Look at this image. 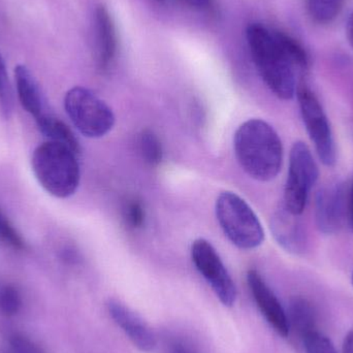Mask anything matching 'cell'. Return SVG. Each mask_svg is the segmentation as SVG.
Returning a JSON list of instances; mask_svg holds the SVG:
<instances>
[{"mask_svg":"<svg viewBox=\"0 0 353 353\" xmlns=\"http://www.w3.org/2000/svg\"><path fill=\"white\" fill-rule=\"evenodd\" d=\"M246 39L253 63L270 90L282 101H290L298 88L296 76L305 74L310 58L302 43L292 35L251 23Z\"/></svg>","mask_w":353,"mask_h":353,"instance_id":"6da1fadb","label":"cell"},{"mask_svg":"<svg viewBox=\"0 0 353 353\" xmlns=\"http://www.w3.org/2000/svg\"><path fill=\"white\" fill-rule=\"evenodd\" d=\"M347 217L353 230V180L352 184H350V190H348Z\"/></svg>","mask_w":353,"mask_h":353,"instance_id":"484cf974","label":"cell"},{"mask_svg":"<svg viewBox=\"0 0 353 353\" xmlns=\"http://www.w3.org/2000/svg\"><path fill=\"white\" fill-rule=\"evenodd\" d=\"M184 1L194 8H205V6H209L213 0H184Z\"/></svg>","mask_w":353,"mask_h":353,"instance_id":"f1b7e54d","label":"cell"},{"mask_svg":"<svg viewBox=\"0 0 353 353\" xmlns=\"http://www.w3.org/2000/svg\"><path fill=\"white\" fill-rule=\"evenodd\" d=\"M346 35H347L348 41L353 49V12L350 14L347 24H346Z\"/></svg>","mask_w":353,"mask_h":353,"instance_id":"83f0119b","label":"cell"},{"mask_svg":"<svg viewBox=\"0 0 353 353\" xmlns=\"http://www.w3.org/2000/svg\"><path fill=\"white\" fill-rule=\"evenodd\" d=\"M0 238L17 250H22L25 247L20 234L1 212H0Z\"/></svg>","mask_w":353,"mask_h":353,"instance_id":"603a6c76","label":"cell"},{"mask_svg":"<svg viewBox=\"0 0 353 353\" xmlns=\"http://www.w3.org/2000/svg\"><path fill=\"white\" fill-rule=\"evenodd\" d=\"M78 153L60 143L48 141L37 146L31 167L37 182L52 196L68 199L80 185Z\"/></svg>","mask_w":353,"mask_h":353,"instance_id":"3957f363","label":"cell"},{"mask_svg":"<svg viewBox=\"0 0 353 353\" xmlns=\"http://www.w3.org/2000/svg\"><path fill=\"white\" fill-rule=\"evenodd\" d=\"M319 169L309 147L296 142L290 154L288 178L284 188L283 205L296 215L304 212L309 195L319 181Z\"/></svg>","mask_w":353,"mask_h":353,"instance_id":"8992f818","label":"cell"},{"mask_svg":"<svg viewBox=\"0 0 353 353\" xmlns=\"http://www.w3.org/2000/svg\"><path fill=\"white\" fill-rule=\"evenodd\" d=\"M247 283L265 321L280 336L288 337L290 331L288 313L261 274L250 270L247 273Z\"/></svg>","mask_w":353,"mask_h":353,"instance_id":"30bf717a","label":"cell"},{"mask_svg":"<svg viewBox=\"0 0 353 353\" xmlns=\"http://www.w3.org/2000/svg\"><path fill=\"white\" fill-rule=\"evenodd\" d=\"M191 259L224 306L236 302V288L221 257L209 241L197 239L191 245Z\"/></svg>","mask_w":353,"mask_h":353,"instance_id":"ba28073f","label":"cell"},{"mask_svg":"<svg viewBox=\"0 0 353 353\" xmlns=\"http://www.w3.org/2000/svg\"><path fill=\"white\" fill-rule=\"evenodd\" d=\"M39 132L49 139V141L66 145L74 152L80 154L81 147L78 139L74 136L70 128L59 118L56 117L51 112L35 120Z\"/></svg>","mask_w":353,"mask_h":353,"instance_id":"2e32d148","label":"cell"},{"mask_svg":"<svg viewBox=\"0 0 353 353\" xmlns=\"http://www.w3.org/2000/svg\"><path fill=\"white\" fill-rule=\"evenodd\" d=\"M303 122L319 159L327 167L337 161V149L329 118L319 97L304 82L298 84L296 92Z\"/></svg>","mask_w":353,"mask_h":353,"instance_id":"52a82bcc","label":"cell"},{"mask_svg":"<svg viewBox=\"0 0 353 353\" xmlns=\"http://www.w3.org/2000/svg\"><path fill=\"white\" fill-rule=\"evenodd\" d=\"M107 308L114 323L122 329L137 348L142 352L154 350L157 343V336L140 315L119 301L110 300Z\"/></svg>","mask_w":353,"mask_h":353,"instance_id":"4fadbf2b","label":"cell"},{"mask_svg":"<svg viewBox=\"0 0 353 353\" xmlns=\"http://www.w3.org/2000/svg\"><path fill=\"white\" fill-rule=\"evenodd\" d=\"M123 219L126 225L132 230L143 228L146 221V210L142 201L138 199H130L123 207Z\"/></svg>","mask_w":353,"mask_h":353,"instance_id":"ffe728a7","label":"cell"},{"mask_svg":"<svg viewBox=\"0 0 353 353\" xmlns=\"http://www.w3.org/2000/svg\"><path fill=\"white\" fill-rule=\"evenodd\" d=\"M288 319L290 329L301 338L317 331V315L314 306L303 296L292 299L288 306Z\"/></svg>","mask_w":353,"mask_h":353,"instance_id":"9a60e30c","label":"cell"},{"mask_svg":"<svg viewBox=\"0 0 353 353\" xmlns=\"http://www.w3.org/2000/svg\"><path fill=\"white\" fill-rule=\"evenodd\" d=\"M21 308V296L14 286L8 285L0 292V309L4 314L12 316Z\"/></svg>","mask_w":353,"mask_h":353,"instance_id":"7402d4cb","label":"cell"},{"mask_svg":"<svg viewBox=\"0 0 353 353\" xmlns=\"http://www.w3.org/2000/svg\"><path fill=\"white\" fill-rule=\"evenodd\" d=\"M167 353H197L195 348L183 340H173L167 347Z\"/></svg>","mask_w":353,"mask_h":353,"instance_id":"d4e9b609","label":"cell"},{"mask_svg":"<svg viewBox=\"0 0 353 353\" xmlns=\"http://www.w3.org/2000/svg\"><path fill=\"white\" fill-rule=\"evenodd\" d=\"M215 212L222 232L234 246L243 250H252L263 244L265 230L259 217L236 193H220Z\"/></svg>","mask_w":353,"mask_h":353,"instance_id":"277c9868","label":"cell"},{"mask_svg":"<svg viewBox=\"0 0 353 353\" xmlns=\"http://www.w3.org/2000/svg\"><path fill=\"white\" fill-rule=\"evenodd\" d=\"M352 284H353V273H352Z\"/></svg>","mask_w":353,"mask_h":353,"instance_id":"4dcf8cb0","label":"cell"},{"mask_svg":"<svg viewBox=\"0 0 353 353\" xmlns=\"http://www.w3.org/2000/svg\"><path fill=\"white\" fill-rule=\"evenodd\" d=\"M139 147L143 159L148 165L157 167L163 161V144L153 130H145L141 132Z\"/></svg>","mask_w":353,"mask_h":353,"instance_id":"ac0fdd59","label":"cell"},{"mask_svg":"<svg viewBox=\"0 0 353 353\" xmlns=\"http://www.w3.org/2000/svg\"><path fill=\"white\" fill-rule=\"evenodd\" d=\"M344 2L345 0H306L307 12L315 23L330 24L341 14Z\"/></svg>","mask_w":353,"mask_h":353,"instance_id":"e0dca14e","label":"cell"},{"mask_svg":"<svg viewBox=\"0 0 353 353\" xmlns=\"http://www.w3.org/2000/svg\"><path fill=\"white\" fill-rule=\"evenodd\" d=\"M64 109L74 128L86 138H103L115 125L113 110L85 87H74L66 92Z\"/></svg>","mask_w":353,"mask_h":353,"instance_id":"5b68a950","label":"cell"},{"mask_svg":"<svg viewBox=\"0 0 353 353\" xmlns=\"http://www.w3.org/2000/svg\"><path fill=\"white\" fill-rule=\"evenodd\" d=\"M271 232L274 239L286 252L303 254L307 250L308 236L300 215L288 211L283 203L274 212L271 218Z\"/></svg>","mask_w":353,"mask_h":353,"instance_id":"7c38bea8","label":"cell"},{"mask_svg":"<svg viewBox=\"0 0 353 353\" xmlns=\"http://www.w3.org/2000/svg\"><path fill=\"white\" fill-rule=\"evenodd\" d=\"M10 345L12 353H45L34 342L20 334L10 337Z\"/></svg>","mask_w":353,"mask_h":353,"instance_id":"cb8c5ba5","label":"cell"},{"mask_svg":"<svg viewBox=\"0 0 353 353\" xmlns=\"http://www.w3.org/2000/svg\"><path fill=\"white\" fill-rule=\"evenodd\" d=\"M234 150L243 171L254 180L269 182L281 171V139L273 126L263 120H248L236 130Z\"/></svg>","mask_w":353,"mask_h":353,"instance_id":"7a4b0ae2","label":"cell"},{"mask_svg":"<svg viewBox=\"0 0 353 353\" xmlns=\"http://www.w3.org/2000/svg\"><path fill=\"white\" fill-rule=\"evenodd\" d=\"M302 340L306 353H337L333 342L321 332H313Z\"/></svg>","mask_w":353,"mask_h":353,"instance_id":"44dd1931","label":"cell"},{"mask_svg":"<svg viewBox=\"0 0 353 353\" xmlns=\"http://www.w3.org/2000/svg\"><path fill=\"white\" fill-rule=\"evenodd\" d=\"M348 191L343 183H334L317 192L315 220L317 228L325 234L339 232L347 217Z\"/></svg>","mask_w":353,"mask_h":353,"instance_id":"9c48e42d","label":"cell"},{"mask_svg":"<svg viewBox=\"0 0 353 353\" xmlns=\"http://www.w3.org/2000/svg\"><path fill=\"white\" fill-rule=\"evenodd\" d=\"M95 59L101 72H108L118 55L117 28L107 6L99 4L93 14Z\"/></svg>","mask_w":353,"mask_h":353,"instance_id":"8fae6325","label":"cell"},{"mask_svg":"<svg viewBox=\"0 0 353 353\" xmlns=\"http://www.w3.org/2000/svg\"><path fill=\"white\" fill-rule=\"evenodd\" d=\"M342 353H353V330L347 334L344 339Z\"/></svg>","mask_w":353,"mask_h":353,"instance_id":"4316f807","label":"cell"},{"mask_svg":"<svg viewBox=\"0 0 353 353\" xmlns=\"http://www.w3.org/2000/svg\"><path fill=\"white\" fill-rule=\"evenodd\" d=\"M14 82L21 105L27 113L33 116L34 120L50 112L39 82L24 64H19L14 68Z\"/></svg>","mask_w":353,"mask_h":353,"instance_id":"5bb4252c","label":"cell"},{"mask_svg":"<svg viewBox=\"0 0 353 353\" xmlns=\"http://www.w3.org/2000/svg\"><path fill=\"white\" fill-rule=\"evenodd\" d=\"M0 108L2 115L8 119L12 113V91L6 62L0 53Z\"/></svg>","mask_w":353,"mask_h":353,"instance_id":"d6986e66","label":"cell"},{"mask_svg":"<svg viewBox=\"0 0 353 353\" xmlns=\"http://www.w3.org/2000/svg\"><path fill=\"white\" fill-rule=\"evenodd\" d=\"M157 1H165V0H157Z\"/></svg>","mask_w":353,"mask_h":353,"instance_id":"f546056e","label":"cell"}]
</instances>
